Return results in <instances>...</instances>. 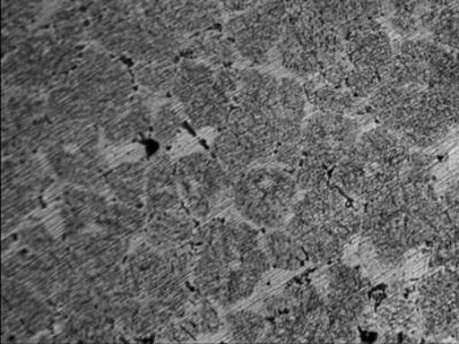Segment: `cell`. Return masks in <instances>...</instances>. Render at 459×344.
Returning <instances> with one entry per match:
<instances>
[{
    "mask_svg": "<svg viewBox=\"0 0 459 344\" xmlns=\"http://www.w3.org/2000/svg\"><path fill=\"white\" fill-rule=\"evenodd\" d=\"M432 265L459 266V227L455 225L441 239L434 244Z\"/></svg>",
    "mask_w": 459,
    "mask_h": 344,
    "instance_id": "c3c4849f",
    "label": "cell"
},
{
    "mask_svg": "<svg viewBox=\"0 0 459 344\" xmlns=\"http://www.w3.org/2000/svg\"><path fill=\"white\" fill-rule=\"evenodd\" d=\"M188 333L198 339L200 335H214L222 329L214 302L196 292L192 295L190 302L182 318H179Z\"/></svg>",
    "mask_w": 459,
    "mask_h": 344,
    "instance_id": "74e56055",
    "label": "cell"
},
{
    "mask_svg": "<svg viewBox=\"0 0 459 344\" xmlns=\"http://www.w3.org/2000/svg\"><path fill=\"white\" fill-rule=\"evenodd\" d=\"M179 108L195 129L221 130L227 125L235 104L233 98L223 91L214 80L196 90Z\"/></svg>",
    "mask_w": 459,
    "mask_h": 344,
    "instance_id": "7402d4cb",
    "label": "cell"
},
{
    "mask_svg": "<svg viewBox=\"0 0 459 344\" xmlns=\"http://www.w3.org/2000/svg\"><path fill=\"white\" fill-rule=\"evenodd\" d=\"M146 165L142 161L121 163L106 172L105 187L118 202L145 207Z\"/></svg>",
    "mask_w": 459,
    "mask_h": 344,
    "instance_id": "1f68e13d",
    "label": "cell"
},
{
    "mask_svg": "<svg viewBox=\"0 0 459 344\" xmlns=\"http://www.w3.org/2000/svg\"><path fill=\"white\" fill-rule=\"evenodd\" d=\"M178 190L176 162L166 153L155 155L146 165V196Z\"/></svg>",
    "mask_w": 459,
    "mask_h": 344,
    "instance_id": "7bdbcfd3",
    "label": "cell"
},
{
    "mask_svg": "<svg viewBox=\"0 0 459 344\" xmlns=\"http://www.w3.org/2000/svg\"><path fill=\"white\" fill-rule=\"evenodd\" d=\"M384 27L388 28L400 40L424 37L421 26L423 0H381Z\"/></svg>",
    "mask_w": 459,
    "mask_h": 344,
    "instance_id": "836d02e7",
    "label": "cell"
},
{
    "mask_svg": "<svg viewBox=\"0 0 459 344\" xmlns=\"http://www.w3.org/2000/svg\"><path fill=\"white\" fill-rule=\"evenodd\" d=\"M34 335L27 329L19 315L3 302L2 340L4 343L27 342Z\"/></svg>",
    "mask_w": 459,
    "mask_h": 344,
    "instance_id": "f907efd6",
    "label": "cell"
},
{
    "mask_svg": "<svg viewBox=\"0 0 459 344\" xmlns=\"http://www.w3.org/2000/svg\"><path fill=\"white\" fill-rule=\"evenodd\" d=\"M317 287L326 308L342 305L368 293V280L358 268L334 264L327 269Z\"/></svg>",
    "mask_w": 459,
    "mask_h": 344,
    "instance_id": "4dcf8cb0",
    "label": "cell"
},
{
    "mask_svg": "<svg viewBox=\"0 0 459 344\" xmlns=\"http://www.w3.org/2000/svg\"><path fill=\"white\" fill-rule=\"evenodd\" d=\"M410 151L393 131L381 125L368 130L331 170L330 184L351 199L370 202L399 178Z\"/></svg>",
    "mask_w": 459,
    "mask_h": 344,
    "instance_id": "5b68a950",
    "label": "cell"
},
{
    "mask_svg": "<svg viewBox=\"0 0 459 344\" xmlns=\"http://www.w3.org/2000/svg\"><path fill=\"white\" fill-rule=\"evenodd\" d=\"M89 39L112 55L136 63L178 61L186 37L172 31L157 8L88 19Z\"/></svg>",
    "mask_w": 459,
    "mask_h": 344,
    "instance_id": "52a82bcc",
    "label": "cell"
},
{
    "mask_svg": "<svg viewBox=\"0 0 459 344\" xmlns=\"http://www.w3.org/2000/svg\"><path fill=\"white\" fill-rule=\"evenodd\" d=\"M293 177L298 187L307 192L330 183L329 170L314 159L305 157L297 169L293 171Z\"/></svg>",
    "mask_w": 459,
    "mask_h": 344,
    "instance_id": "7dc6e473",
    "label": "cell"
},
{
    "mask_svg": "<svg viewBox=\"0 0 459 344\" xmlns=\"http://www.w3.org/2000/svg\"><path fill=\"white\" fill-rule=\"evenodd\" d=\"M421 26L425 39L459 50V0H423Z\"/></svg>",
    "mask_w": 459,
    "mask_h": 344,
    "instance_id": "f1b7e54d",
    "label": "cell"
},
{
    "mask_svg": "<svg viewBox=\"0 0 459 344\" xmlns=\"http://www.w3.org/2000/svg\"><path fill=\"white\" fill-rule=\"evenodd\" d=\"M454 225L429 183L396 179L367 203L360 229L377 256L394 264L411 249L436 244Z\"/></svg>",
    "mask_w": 459,
    "mask_h": 344,
    "instance_id": "6da1fadb",
    "label": "cell"
},
{
    "mask_svg": "<svg viewBox=\"0 0 459 344\" xmlns=\"http://www.w3.org/2000/svg\"><path fill=\"white\" fill-rule=\"evenodd\" d=\"M178 72V61L165 63H137L133 69V77L143 91L165 96L171 92Z\"/></svg>",
    "mask_w": 459,
    "mask_h": 344,
    "instance_id": "ab89813d",
    "label": "cell"
},
{
    "mask_svg": "<svg viewBox=\"0 0 459 344\" xmlns=\"http://www.w3.org/2000/svg\"><path fill=\"white\" fill-rule=\"evenodd\" d=\"M153 114L149 98L134 94L128 108L101 129L102 138L112 145L139 141L152 130Z\"/></svg>",
    "mask_w": 459,
    "mask_h": 344,
    "instance_id": "4316f807",
    "label": "cell"
},
{
    "mask_svg": "<svg viewBox=\"0 0 459 344\" xmlns=\"http://www.w3.org/2000/svg\"><path fill=\"white\" fill-rule=\"evenodd\" d=\"M212 155L225 169L238 178L256 162L252 154L238 141L236 134L227 128L221 129L212 142Z\"/></svg>",
    "mask_w": 459,
    "mask_h": 344,
    "instance_id": "f35d334b",
    "label": "cell"
},
{
    "mask_svg": "<svg viewBox=\"0 0 459 344\" xmlns=\"http://www.w3.org/2000/svg\"><path fill=\"white\" fill-rule=\"evenodd\" d=\"M179 194L196 219H206L222 201L233 194L239 179L204 153H192L176 162Z\"/></svg>",
    "mask_w": 459,
    "mask_h": 344,
    "instance_id": "5bb4252c",
    "label": "cell"
},
{
    "mask_svg": "<svg viewBox=\"0 0 459 344\" xmlns=\"http://www.w3.org/2000/svg\"><path fill=\"white\" fill-rule=\"evenodd\" d=\"M134 77L120 57L96 47H85L79 63L63 83L48 94L53 122L108 125L128 108Z\"/></svg>",
    "mask_w": 459,
    "mask_h": 344,
    "instance_id": "7a4b0ae2",
    "label": "cell"
},
{
    "mask_svg": "<svg viewBox=\"0 0 459 344\" xmlns=\"http://www.w3.org/2000/svg\"><path fill=\"white\" fill-rule=\"evenodd\" d=\"M100 126L83 122H53L40 153L48 169L71 186H105L108 162L100 150Z\"/></svg>",
    "mask_w": 459,
    "mask_h": 344,
    "instance_id": "30bf717a",
    "label": "cell"
},
{
    "mask_svg": "<svg viewBox=\"0 0 459 344\" xmlns=\"http://www.w3.org/2000/svg\"><path fill=\"white\" fill-rule=\"evenodd\" d=\"M363 214L350 196L327 184L307 192L286 222V231L297 237L314 263L337 260L344 245L362 228Z\"/></svg>",
    "mask_w": 459,
    "mask_h": 344,
    "instance_id": "277c9868",
    "label": "cell"
},
{
    "mask_svg": "<svg viewBox=\"0 0 459 344\" xmlns=\"http://www.w3.org/2000/svg\"><path fill=\"white\" fill-rule=\"evenodd\" d=\"M273 157L278 163L285 167L286 170L293 172L300 165L303 159L300 142L281 143L274 150Z\"/></svg>",
    "mask_w": 459,
    "mask_h": 344,
    "instance_id": "816d5d0a",
    "label": "cell"
},
{
    "mask_svg": "<svg viewBox=\"0 0 459 344\" xmlns=\"http://www.w3.org/2000/svg\"><path fill=\"white\" fill-rule=\"evenodd\" d=\"M108 206V199L91 188L68 185L60 196L59 212L65 235L96 224L98 217Z\"/></svg>",
    "mask_w": 459,
    "mask_h": 344,
    "instance_id": "484cf974",
    "label": "cell"
},
{
    "mask_svg": "<svg viewBox=\"0 0 459 344\" xmlns=\"http://www.w3.org/2000/svg\"><path fill=\"white\" fill-rule=\"evenodd\" d=\"M417 310L428 337L459 340V270L426 278L418 289Z\"/></svg>",
    "mask_w": 459,
    "mask_h": 344,
    "instance_id": "9a60e30c",
    "label": "cell"
},
{
    "mask_svg": "<svg viewBox=\"0 0 459 344\" xmlns=\"http://www.w3.org/2000/svg\"><path fill=\"white\" fill-rule=\"evenodd\" d=\"M268 330L261 342L333 343L331 317L316 285L290 284L264 302Z\"/></svg>",
    "mask_w": 459,
    "mask_h": 344,
    "instance_id": "8fae6325",
    "label": "cell"
},
{
    "mask_svg": "<svg viewBox=\"0 0 459 344\" xmlns=\"http://www.w3.org/2000/svg\"><path fill=\"white\" fill-rule=\"evenodd\" d=\"M52 120L50 116L43 118L27 129L19 131L13 136L3 139L4 159H24L34 157L37 150L42 149L45 137Z\"/></svg>",
    "mask_w": 459,
    "mask_h": 344,
    "instance_id": "60d3db41",
    "label": "cell"
},
{
    "mask_svg": "<svg viewBox=\"0 0 459 344\" xmlns=\"http://www.w3.org/2000/svg\"><path fill=\"white\" fill-rule=\"evenodd\" d=\"M195 252L192 282L195 292L228 308L230 277L244 266L268 272L270 260L251 224L212 219L196 228L190 241Z\"/></svg>",
    "mask_w": 459,
    "mask_h": 344,
    "instance_id": "3957f363",
    "label": "cell"
},
{
    "mask_svg": "<svg viewBox=\"0 0 459 344\" xmlns=\"http://www.w3.org/2000/svg\"><path fill=\"white\" fill-rule=\"evenodd\" d=\"M274 59L293 77L309 81L347 59L346 39L319 18L306 0H289Z\"/></svg>",
    "mask_w": 459,
    "mask_h": 344,
    "instance_id": "8992f818",
    "label": "cell"
},
{
    "mask_svg": "<svg viewBox=\"0 0 459 344\" xmlns=\"http://www.w3.org/2000/svg\"><path fill=\"white\" fill-rule=\"evenodd\" d=\"M149 215L145 208L130 206L117 202L108 203L94 225L115 236L129 239L131 236L143 233Z\"/></svg>",
    "mask_w": 459,
    "mask_h": 344,
    "instance_id": "e575fe53",
    "label": "cell"
},
{
    "mask_svg": "<svg viewBox=\"0 0 459 344\" xmlns=\"http://www.w3.org/2000/svg\"><path fill=\"white\" fill-rule=\"evenodd\" d=\"M43 24L68 42L82 45L89 39L88 18L79 0H59Z\"/></svg>",
    "mask_w": 459,
    "mask_h": 344,
    "instance_id": "d6a6232c",
    "label": "cell"
},
{
    "mask_svg": "<svg viewBox=\"0 0 459 344\" xmlns=\"http://www.w3.org/2000/svg\"><path fill=\"white\" fill-rule=\"evenodd\" d=\"M368 113L412 149H426L454 129L429 99L426 88L384 82L368 98Z\"/></svg>",
    "mask_w": 459,
    "mask_h": 344,
    "instance_id": "9c48e42d",
    "label": "cell"
},
{
    "mask_svg": "<svg viewBox=\"0 0 459 344\" xmlns=\"http://www.w3.org/2000/svg\"><path fill=\"white\" fill-rule=\"evenodd\" d=\"M264 251L274 268L295 271L309 260L297 237L286 229H274L264 239Z\"/></svg>",
    "mask_w": 459,
    "mask_h": 344,
    "instance_id": "d590c367",
    "label": "cell"
},
{
    "mask_svg": "<svg viewBox=\"0 0 459 344\" xmlns=\"http://www.w3.org/2000/svg\"><path fill=\"white\" fill-rule=\"evenodd\" d=\"M225 325L230 339L238 343L261 342L268 330L266 318L249 310L229 314L225 317Z\"/></svg>",
    "mask_w": 459,
    "mask_h": 344,
    "instance_id": "b9f144b4",
    "label": "cell"
},
{
    "mask_svg": "<svg viewBox=\"0 0 459 344\" xmlns=\"http://www.w3.org/2000/svg\"><path fill=\"white\" fill-rule=\"evenodd\" d=\"M196 228L195 217L182 206L150 215L143 236L147 244L166 251L190 243Z\"/></svg>",
    "mask_w": 459,
    "mask_h": 344,
    "instance_id": "d4e9b609",
    "label": "cell"
},
{
    "mask_svg": "<svg viewBox=\"0 0 459 344\" xmlns=\"http://www.w3.org/2000/svg\"><path fill=\"white\" fill-rule=\"evenodd\" d=\"M3 302L19 315L32 335L51 329L61 317L59 310L50 301L40 297L26 285L6 278H3Z\"/></svg>",
    "mask_w": 459,
    "mask_h": 344,
    "instance_id": "603a6c76",
    "label": "cell"
},
{
    "mask_svg": "<svg viewBox=\"0 0 459 344\" xmlns=\"http://www.w3.org/2000/svg\"><path fill=\"white\" fill-rule=\"evenodd\" d=\"M86 228L65 235V243L85 273L97 274L117 268L126 260L128 239L105 231Z\"/></svg>",
    "mask_w": 459,
    "mask_h": 344,
    "instance_id": "ac0fdd59",
    "label": "cell"
},
{
    "mask_svg": "<svg viewBox=\"0 0 459 344\" xmlns=\"http://www.w3.org/2000/svg\"><path fill=\"white\" fill-rule=\"evenodd\" d=\"M53 174L44 159L35 157L4 159L3 207H39L40 195L53 183Z\"/></svg>",
    "mask_w": 459,
    "mask_h": 344,
    "instance_id": "e0dca14e",
    "label": "cell"
},
{
    "mask_svg": "<svg viewBox=\"0 0 459 344\" xmlns=\"http://www.w3.org/2000/svg\"><path fill=\"white\" fill-rule=\"evenodd\" d=\"M311 10L346 39L355 32L383 24L381 0H306Z\"/></svg>",
    "mask_w": 459,
    "mask_h": 344,
    "instance_id": "d6986e66",
    "label": "cell"
},
{
    "mask_svg": "<svg viewBox=\"0 0 459 344\" xmlns=\"http://www.w3.org/2000/svg\"><path fill=\"white\" fill-rule=\"evenodd\" d=\"M287 8L289 0H264L225 22L223 32L235 45L241 60L262 65L274 59Z\"/></svg>",
    "mask_w": 459,
    "mask_h": 344,
    "instance_id": "4fadbf2b",
    "label": "cell"
},
{
    "mask_svg": "<svg viewBox=\"0 0 459 344\" xmlns=\"http://www.w3.org/2000/svg\"><path fill=\"white\" fill-rule=\"evenodd\" d=\"M298 184L282 168L247 170L233 187V203L246 220L258 228L277 229L292 212Z\"/></svg>",
    "mask_w": 459,
    "mask_h": 344,
    "instance_id": "7c38bea8",
    "label": "cell"
},
{
    "mask_svg": "<svg viewBox=\"0 0 459 344\" xmlns=\"http://www.w3.org/2000/svg\"><path fill=\"white\" fill-rule=\"evenodd\" d=\"M359 125L348 115L317 112L303 122L300 143L303 157L332 170L359 136Z\"/></svg>",
    "mask_w": 459,
    "mask_h": 344,
    "instance_id": "2e32d148",
    "label": "cell"
},
{
    "mask_svg": "<svg viewBox=\"0 0 459 344\" xmlns=\"http://www.w3.org/2000/svg\"><path fill=\"white\" fill-rule=\"evenodd\" d=\"M47 97L3 89V139L48 117Z\"/></svg>",
    "mask_w": 459,
    "mask_h": 344,
    "instance_id": "83f0119b",
    "label": "cell"
},
{
    "mask_svg": "<svg viewBox=\"0 0 459 344\" xmlns=\"http://www.w3.org/2000/svg\"><path fill=\"white\" fill-rule=\"evenodd\" d=\"M305 85L307 97L317 112L350 115L358 108L356 98L347 88H334L323 84L316 79L307 81Z\"/></svg>",
    "mask_w": 459,
    "mask_h": 344,
    "instance_id": "8d00e7d4",
    "label": "cell"
},
{
    "mask_svg": "<svg viewBox=\"0 0 459 344\" xmlns=\"http://www.w3.org/2000/svg\"><path fill=\"white\" fill-rule=\"evenodd\" d=\"M184 113L178 102L168 101L154 110L152 131L155 139L163 145L178 138L184 123Z\"/></svg>",
    "mask_w": 459,
    "mask_h": 344,
    "instance_id": "f6af8a7d",
    "label": "cell"
},
{
    "mask_svg": "<svg viewBox=\"0 0 459 344\" xmlns=\"http://www.w3.org/2000/svg\"><path fill=\"white\" fill-rule=\"evenodd\" d=\"M84 8L86 18L98 16L125 15L134 12L157 8L160 0H79Z\"/></svg>",
    "mask_w": 459,
    "mask_h": 344,
    "instance_id": "ee69618b",
    "label": "cell"
},
{
    "mask_svg": "<svg viewBox=\"0 0 459 344\" xmlns=\"http://www.w3.org/2000/svg\"><path fill=\"white\" fill-rule=\"evenodd\" d=\"M182 56L214 68L233 67L241 59L231 39L214 29L187 36Z\"/></svg>",
    "mask_w": 459,
    "mask_h": 344,
    "instance_id": "f546056e",
    "label": "cell"
},
{
    "mask_svg": "<svg viewBox=\"0 0 459 344\" xmlns=\"http://www.w3.org/2000/svg\"><path fill=\"white\" fill-rule=\"evenodd\" d=\"M56 4V0H3V56L35 30Z\"/></svg>",
    "mask_w": 459,
    "mask_h": 344,
    "instance_id": "cb8c5ba5",
    "label": "cell"
},
{
    "mask_svg": "<svg viewBox=\"0 0 459 344\" xmlns=\"http://www.w3.org/2000/svg\"><path fill=\"white\" fill-rule=\"evenodd\" d=\"M217 0H160L159 14L172 31L184 37L209 30L223 18Z\"/></svg>",
    "mask_w": 459,
    "mask_h": 344,
    "instance_id": "44dd1931",
    "label": "cell"
},
{
    "mask_svg": "<svg viewBox=\"0 0 459 344\" xmlns=\"http://www.w3.org/2000/svg\"><path fill=\"white\" fill-rule=\"evenodd\" d=\"M346 55L352 68L386 76L394 60V43L384 24L364 29L346 39Z\"/></svg>",
    "mask_w": 459,
    "mask_h": 344,
    "instance_id": "ffe728a7",
    "label": "cell"
},
{
    "mask_svg": "<svg viewBox=\"0 0 459 344\" xmlns=\"http://www.w3.org/2000/svg\"><path fill=\"white\" fill-rule=\"evenodd\" d=\"M381 83L383 80L378 73L351 67L344 86L359 99H368Z\"/></svg>",
    "mask_w": 459,
    "mask_h": 344,
    "instance_id": "681fc988",
    "label": "cell"
},
{
    "mask_svg": "<svg viewBox=\"0 0 459 344\" xmlns=\"http://www.w3.org/2000/svg\"><path fill=\"white\" fill-rule=\"evenodd\" d=\"M83 50L42 24L3 56V89L47 96L73 72Z\"/></svg>",
    "mask_w": 459,
    "mask_h": 344,
    "instance_id": "ba28073f",
    "label": "cell"
},
{
    "mask_svg": "<svg viewBox=\"0 0 459 344\" xmlns=\"http://www.w3.org/2000/svg\"><path fill=\"white\" fill-rule=\"evenodd\" d=\"M378 322L386 331H407L415 323H421L418 310L401 298H393L381 306Z\"/></svg>",
    "mask_w": 459,
    "mask_h": 344,
    "instance_id": "bcb514c9",
    "label": "cell"
}]
</instances>
